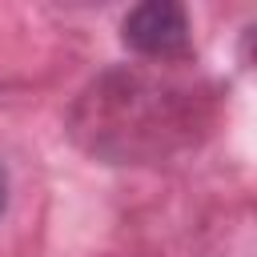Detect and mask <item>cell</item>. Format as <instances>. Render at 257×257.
<instances>
[{"label":"cell","instance_id":"cell-1","mask_svg":"<svg viewBox=\"0 0 257 257\" xmlns=\"http://www.w3.org/2000/svg\"><path fill=\"white\" fill-rule=\"evenodd\" d=\"M217 92L189 64H120L100 72L72 104V141L108 165H157L193 149L213 124Z\"/></svg>","mask_w":257,"mask_h":257},{"label":"cell","instance_id":"cell-2","mask_svg":"<svg viewBox=\"0 0 257 257\" xmlns=\"http://www.w3.org/2000/svg\"><path fill=\"white\" fill-rule=\"evenodd\" d=\"M124 44L153 64H173V60H189L193 40H189V12L181 4L169 0H149L137 4L124 16Z\"/></svg>","mask_w":257,"mask_h":257},{"label":"cell","instance_id":"cell-3","mask_svg":"<svg viewBox=\"0 0 257 257\" xmlns=\"http://www.w3.org/2000/svg\"><path fill=\"white\" fill-rule=\"evenodd\" d=\"M4 197H8V181H4V169H0V213H4Z\"/></svg>","mask_w":257,"mask_h":257}]
</instances>
